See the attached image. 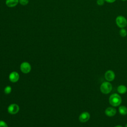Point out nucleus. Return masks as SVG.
<instances>
[{
  "mask_svg": "<svg viewBox=\"0 0 127 127\" xmlns=\"http://www.w3.org/2000/svg\"><path fill=\"white\" fill-rule=\"evenodd\" d=\"M127 31L124 29V28H122L120 30V35L123 37H126L127 36Z\"/></svg>",
  "mask_w": 127,
  "mask_h": 127,
  "instance_id": "4468645a",
  "label": "nucleus"
},
{
  "mask_svg": "<svg viewBox=\"0 0 127 127\" xmlns=\"http://www.w3.org/2000/svg\"><path fill=\"white\" fill-rule=\"evenodd\" d=\"M20 69L23 73H28L30 71L31 69V65L29 63L24 62L21 64L20 66Z\"/></svg>",
  "mask_w": 127,
  "mask_h": 127,
  "instance_id": "20e7f679",
  "label": "nucleus"
},
{
  "mask_svg": "<svg viewBox=\"0 0 127 127\" xmlns=\"http://www.w3.org/2000/svg\"><path fill=\"white\" fill-rule=\"evenodd\" d=\"M109 101L112 106L114 107H117L121 104L122 98L119 94L117 93H113L110 95Z\"/></svg>",
  "mask_w": 127,
  "mask_h": 127,
  "instance_id": "f257e3e1",
  "label": "nucleus"
},
{
  "mask_svg": "<svg viewBox=\"0 0 127 127\" xmlns=\"http://www.w3.org/2000/svg\"><path fill=\"white\" fill-rule=\"evenodd\" d=\"M90 117L89 113L87 112H84L81 113L79 116V120L80 122L85 123L87 122Z\"/></svg>",
  "mask_w": 127,
  "mask_h": 127,
  "instance_id": "0eeeda50",
  "label": "nucleus"
},
{
  "mask_svg": "<svg viewBox=\"0 0 127 127\" xmlns=\"http://www.w3.org/2000/svg\"><path fill=\"white\" fill-rule=\"evenodd\" d=\"M117 91L120 94H125L127 91V88L124 85H120L118 87Z\"/></svg>",
  "mask_w": 127,
  "mask_h": 127,
  "instance_id": "9b49d317",
  "label": "nucleus"
},
{
  "mask_svg": "<svg viewBox=\"0 0 127 127\" xmlns=\"http://www.w3.org/2000/svg\"><path fill=\"white\" fill-rule=\"evenodd\" d=\"M19 2V0H6L5 3L6 5L9 7H12L16 6Z\"/></svg>",
  "mask_w": 127,
  "mask_h": 127,
  "instance_id": "9d476101",
  "label": "nucleus"
},
{
  "mask_svg": "<svg viewBox=\"0 0 127 127\" xmlns=\"http://www.w3.org/2000/svg\"><path fill=\"white\" fill-rule=\"evenodd\" d=\"M119 111L122 115H126L127 114V107L123 105L120 106L119 108Z\"/></svg>",
  "mask_w": 127,
  "mask_h": 127,
  "instance_id": "f8f14e48",
  "label": "nucleus"
},
{
  "mask_svg": "<svg viewBox=\"0 0 127 127\" xmlns=\"http://www.w3.org/2000/svg\"><path fill=\"white\" fill-rule=\"evenodd\" d=\"M104 1L105 0H97V3L99 5H102L104 3Z\"/></svg>",
  "mask_w": 127,
  "mask_h": 127,
  "instance_id": "f3484780",
  "label": "nucleus"
},
{
  "mask_svg": "<svg viewBox=\"0 0 127 127\" xmlns=\"http://www.w3.org/2000/svg\"><path fill=\"white\" fill-rule=\"evenodd\" d=\"M106 1L108 2H109V3H112V2H114L116 1V0H105Z\"/></svg>",
  "mask_w": 127,
  "mask_h": 127,
  "instance_id": "a211bd4d",
  "label": "nucleus"
},
{
  "mask_svg": "<svg viewBox=\"0 0 127 127\" xmlns=\"http://www.w3.org/2000/svg\"><path fill=\"white\" fill-rule=\"evenodd\" d=\"M11 89H12L11 87L10 86H7L5 87V88L4 89V92L5 94H8L11 93Z\"/></svg>",
  "mask_w": 127,
  "mask_h": 127,
  "instance_id": "ddd939ff",
  "label": "nucleus"
},
{
  "mask_svg": "<svg viewBox=\"0 0 127 127\" xmlns=\"http://www.w3.org/2000/svg\"><path fill=\"white\" fill-rule=\"evenodd\" d=\"M105 78L107 81H112L115 78V74L113 71L108 70L105 73Z\"/></svg>",
  "mask_w": 127,
  "mask_h": 127,
  "instance_id": "423d86ee",
  "label": "nucleus"
},
{
  "mask_svg": "<svg viewBox=\"0 0 127 127\" xmlns=\"http://www.w3.org/2000/svg\"><path fill=\"white\" fill-rule=\"evenodd\" d=\"M123 0V1H126V0Z\"/></svg>",
  "mask_w": 127,
  "mask_h": 127,
  "instance_id": "412c9836",
  "label": "nucleus"
},
{
  "mask_svg": "<svg viewBox=\"0 0 127 127\" xmlns=\"http://www.w3.org/2000/svg\"><path fill=\"white\" fill-rule=\"evenodd\" d=\"M116 110L112 107H108L106 108L105 111V114L108 117H113L116 114Z\"/></svg>",
  "mask_w": 127,
  "mask_h": 127,
  "instance_id": "1a4fd4ad",
  "label": "nucleus"
},
{
  "mask_svg": "<svg viewBox=\"0 0 127 127\" xmlns=\"http://www.w3.org/2000/svg\"><path fill=\"white\" fill-rule=\"evenodd\" d=\"M125 127H127V124H126V125H125Z\"/></svg>",
  "mask_w": 127,
  "mask_h": 127,
  "instance_id": "aec40b11",
  "label": "nucleus"
},
{
  "mask_svg": "<svg viewBox=\"0 0 127 127\" xmlns=\"http://www.w3.org/2000/svg\"><path fill=\"white\" fill-rule=\"evenodd\" d=\"M114 127H123L122 126H120V125H117V126H115Z\"/></svg>",
  "mask_w": 127,
  "mask_h": 127,
  "instance_id": "6ab92c4d",
  "label": "nucleus"
},
{
  "mask_svg": "<svg viewBox=\"0 0 127 127\" xmlns=\"http://www.w3.org/2000/svg\"><path fill=\"white\" fill-rule=\"evenodd\" d=\"M7 111L10 114H16L19 111V107L16 104H11L8 107Z\"/></svg>",
  "mask_w": 127,
  "mask_h": 127,
  "instance_id": "39448f33",
  "label": "nucleus"
},
{
  "mask_svg": "<svg viewBox=\"0 0 127 127\" xmlns=\"http://www.w3.org/2000/svg\"><path fill=\"white\" fill-rule=\"evenodd\" d=\"M0 127H8L7 124L3 121H0Z\"/></svg>",
  "mask_w": 127,
  "mask_h": 127,
  "instance_id": "dca6fc26",
  "label": "nucleus"
},
{
  "mask_svg": "<svg viewBox=\"0 0 127 127\" xmlns=\"http://www.w3.org/2000/svg\"><path fill=\"white\" fill-rule=\"evenodd\" d=\"M19 3L23 5H27L29 2V0H19Z\"/></svg>",
  "mask_w": 127,
  "mask_h": 127,
  "instance_id": "2eb2a0df",
  "label": "nucleus"
},
{
  "mask_svg": "<svg viewBox=\"0 0 127 127\" xmlns=\"http://www.w3.org/2000/svg\"><path fill=\"white\" fill-rule=\"evenodd\" d=\"M19 78V75L16 71H12L9 75V79L12 82H16Z\"/></svg>",
  "mask_w": 127,
  "mask_h": 127,
  "instance_id": "6e6552de",
  "label": "nucleus"
},
{
  "mask_svg": "<svg viewBox=\"0 0 127 127\" xmlns=\"http://www.w3.org/2000/svg\"><path fill=\"white\" fill-rule=\"evenodd\" d=\"M112 90V85L109 81L103 82L100 86V90L101 92L105 94L110 93Z\"/></svg>",
  "mask_w": 127,
  "mask_h": 127,
  "instance_id": "f03ea898",
  "label": "nucleus"
},
{
  "mask_svg": "<svg viewBox=\"0 0 127 127\" xmlns=\"http://www.w3.org/2000/svg\"><path fill=\"white\" fill-rule=\"evenodd\" d=\"M116 22L117 25L121 28H123L124 27H126L127 25V19H126L125 17H124L123 16H121V15L118 16L117 17Z\"/></svg>",
  "mask_w": 127,
  "mask_h": 127,
  "instance_id": "7ed1b4c3",
  "label": "nucleus"
}]
</instances>
